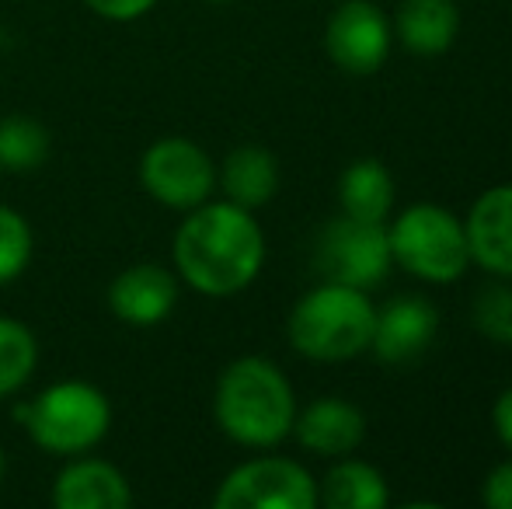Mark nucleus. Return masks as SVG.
<instances>
[{
  "label": "nucleus",
  "instance_id": "f257e3e1",
  "mask_svg": "<svg viewBox=\"0 0 512 509\" xmlns=\"http://www.w3.org/2000/svg\"><path fill=\"white\" fill-rule=\"evenodd\" d=\"M265 262V238L251 210L203 203L175 234V265L192 290L230 297L255 283Z\"/></svg>",
  "mask_w": 512,
  "mask_h": 509
},
{
  "label": "nucleus",
  "instance_id": "f03ea898",
  "mask_svg": "<svg viewBox=\"0 0 512 509\" xmlns=\"http://www.w3.org/2000/svg\"><path fill=\"white\" fill-rule=\"evenodd\" d=\"M216 422L244 447H276L293 433L297 398L286 374L262 356L234 360L216 384Z\"/></svg>",
  "mask_w": 512,
  "mask_h": 509
},
{
  "label": "nucleus",
  "instance_id": "7ed1b4c3",
  "mask_svg": "<svg viewBox=\"0 0 512 509\" xmlns=\"http://www.w3.org/2000/svg\"><path fill=\"white\" fill-rule=\"evenodd\" d=\"M377 307L366 290L345 283H328L310 290L290 314V342L300 356L321 363H342L366 353L373 342Z\"/></svg>",
  "mask_w": 512,
  "mask_h": 509
},
{
  "label": "nucleus",
  "instance_id": "20e7f679",
  "mask_svg": "<svg viewBox=\"0 0 512 509\" xmlns=\"http://www.w3.org/2000/svg\"><path fill=\"white\" fill-rule=\"evenodd\" d=\"M387 245L394 265L425 283H457L471 265L464 220L436 203L408 206L387 227Z\"/></svg>",
  "mask_w": 512,
  "mask_h": 509
},
{
  "label": "nucleus",
  "instance_id": "39448f33",
  "mask_svg": "<svg viewBox=\"0 0 512 509\" xmlns=\"http://www.w3.org/2000/svg\"><path fill=\"white\" fill-rule=\"evenodd\" d=\"M32 440L53 454H81L108 433L112 408L98 387L67 381L42 391L28 408H21Z\"/></svg>",
  "mask_w": 512,
  "mask_h": 509
},
{
  "label": "nucleus",
  "instance_id": "423d86ee",
  "mask_svg": "<svg viewBox=\"0 0 512 509\" xmlns=\"http://www.w3.org/2000/svg\"><path fill=\"white\" fill-rule=\"evenodd\" d=\"M314 265L328 283L370 290L391 272L394 258L387 245V227L373 220L338 217L321 231L314 245Z\"/></svg>",
  "mask_w": 512,
  "mask_h": 509
},
{
  "label": "nucleus",
  "instance_id": "0eeeda50",
  "mask_svg": "<svg viewBox=\"0 0 512 509\" xmlns=\"http://www.w3.org/2000/svg\"><path fill=\"white\" fill-rule=\"evenodd\" d=\"M216 509H314L317 482L286 457H258L234 468L213 496Z\"/></svg>",
  "mask_w": 512,
  "mask_h": 509
},
{
  "label": "nucleus",
  "instance_id": "6e6552de",
  "mask_svg": "<svg viewBox=\"0 0 512 509\" xmlns=\"http://www.w3.org/2000/svg\"><path fill=\"white\" fill-rule=\"evenodd\" d=\"M140 182L161 206L196 210L216 185V168L199 143L185 136H164L143 154Z\"/></svg>",
  "mask_w": 512,
  "mask_h": 509
},
{
  "label": "nucleus",
  "instance_id": "1a4fd4ad",
  "mask_svg": "<svg viewBox=\"0 0 512 509\" xmlns=\"http://www.w3.org/2000/svg\"><path fill=\"white\" fill-rule=\"evenodd\" d=\"M391 21L373 0H345L324 28L328 56L345 74H377L391 53Z\"/></svg>",
  "mask_w": 512,
  "mask_h": 509
},
{
  "label": "nucleus",
  "instance_id": "9d476101",
  "mask_svg": "<svg viewBox=\"0 0 512 509\" xmlns=\"http://www.w3.org/2000/svg\"><path fill=\"white\" fill-rule=\"evenodd\" d=\"M439 328V311L425 297H394L377 311L370 349L384 363H408L422 349H429L432 335Z\"/></svg>",
  "mask_w": 512,
  "mask_h": 509
},
{
  "label": "nucleus",
  "instance_id": "9b49d317",
  "mask_svg": "<svg viewBox=\"0 0 512 509\" xmlns=\"http://www.w3.org/2000/svg\"><path fill=\"white\" fill-rule=\"evenodd\" d=\"M464 231L471 262L499 279H512V185L481 192L467 213Z\"/></svg>",
  "mask_w": 512,
  "mask_h": 509
},
{
  "label": "nucleus",
  "instance_id": "f8f14e48",
  "mask_svg": "<svg viewBox=\"0 0 512 509\" xmlns=\"http://www.w3.org/2000/svg\"><path fill=\"white\" fill-rule=\"evenodd\" d=\"M178 300V283L168 269L161 265H133V269L119 272L108 286V304H112L115 318L126 325H157L171 314Z\"/></svg>",
  "mask_w": 512,
  "mask_h": 509
},
{
  "label": "nucleus",
  "instance_id": "ddd939ff",
  "mask_svg": "<svg viewBox=\"0 0 512 509\" xmlns=\"http://www.w3.org/2000/svg\"><path fill=\"white\" fill-rule=\"evenodd\" d=\"M300 447L317 457H345L363 443L366 419L352 401L342 398H317L293 419Z\"/></svg>",
  "mask_w": 512,
  "mask_h": 509
},
{
  "label": "nucleus",
  "instance_id": "4468645a",
  "mask_svg": "<svg viewBox=\"0 0 512 509\" xmlns=\"http://www.w3.org/2000/svg\"><path fill=\"white\" fill-rule=\"evenodd\" d=\"M53 503L60 509H126L133 503V492L112 464L77 461L56 475Z\"/></svg>",
  "mask_w": 512,
  "mask_h": 509
},
{
  "label": "nucleus",
  "instance_id": "2eb2a0df",
  "mask_svg": "<svg viewBox=\"0 0 512 509\" xmlns=\"http://www.w3.org/2000/svg\"><path fill=\"white\" fill-rule=\"evenodd\" d=\"M460 32V11L453 0H401L394 35L418 56H439Z\"/></svg>",
  "mask_w": 512,
  "mask_h": 509
},
{
  "label": "nucleus",
  "instance_id": "dca6fc26",
  "mask_svg": "<svg viewBox=\"0 0 512 509\" xmlns=\"http://www.w3.org/2000/svg\"><path fill=\"white\" fill-rule=\"evenodd\" d=\"M220 185L227 199L241 210H258L265 206L279 189V164L265 147L244 143V147L230 150L220 171Z\"/></svg>",
  "mask_w": 512,
  "mask_h": 509
},
{
  "label": "nucleus",
  "instance_id": "f3484780",
  "mask_svg": "<svg viewBox=\"0 0 512 509\" xmlns=\"http://www.w3.org/2000/svg\"><path fill=\"white\" fill-rule=\"evenodd\" d=\"M338 203L345 217L384 224L394 210V178L380 161H356L342 171L338 182Z\"/></svg>",
  "mask_w": 512,
  "mask_h": 509
},
{
  "label": "nucleus",
  "instance_id": "a211bd4d",
  "mask_svg": "<svg viewBox=\"0 0 512 509\" xmlns=\"http://www.w3.org/2000/svg\"><path fill=\"white\" fill-rule=\"evenodd\" d=\"M317 503L331 509H384L391 503V492H387V478L373 464L345 457L324 475Z\"/></svg>",
  "mask_w": 512,
  "mask_h": 509
},
{
  "label": "nucleus",
  "instance_id": "6ab92c4d",
  "mask_svg": "<svg viewBox=\"0 0 512 509\" xmlns=\"http://www.w3.org/2000/svg\"><path fill=\"white\" fill-rule=\"evenodd\" d=\"M49 154V133L32 116H0V168H39Z\"/></svg>",
  "mask_w": 512,
  "mask_h": 509
},
{
  "label": "nucleus",
  "instance_id": "aec40b11",
  "mask_svg": "<svg viewBox=\"0 0 512 509\" xmlns=\"http://www.w3.org/2000/svg\"><path fill=\"white\" fill-rule=\"evenodd\" d=\"M35 360H39L35 335L21 321L0 318V398L14 394L32 377Z\"/></svg>",
  "mask_w": 512,
  "mask_h": 509
},
{
  "label": "nucleus",
  "instance_id": "412c9836",
  "mask_svg": "<svg viewBox=\"0 0 512 509\" xmlns=\"http://www.w3.org/2000/svg\"><path fill=\"white\" fill-rule=\"evenodd\" d=\"M474 325L495 346H512V286L502 283H488L478 290L474 297Z\"/></svg>",
  "mask_w": 512,
  "mask_h": 509
},
{
  "label": "nucleus",
  "instance_id": "4be33fe9",
  "mask_svg": "<svg viewBox=\"0 0 512 509\" xmlns=\"http://www.w3.org/2000/svg\"><path fill=\"white\" fill-rule=\"evenodd\" d=\"M28 258H32V231H28L25 217L0 206V283L21 276Z\"/></svg>",
  "mask_w": 512,
  "mask_h": 509
},
{
  "label": "nucleus",
  "instance_id": "5701e85b",
  "mask_svg": "<svg viewBox=\"0 0 512 509\" xmlns=\"http://www.w3.org/2000/svg\"><path fill=\"white\" fill-rule=\"evenodd\" d=\"M481 503L488 509H512V461L488 471L485 485H481Z\"/></svg>",
  "mask_w": 512,
  "mask_h": 509
},
{
  "label": "nucleus",
  "instance_id": "b1692460",
  "mask_svg": "<svg viewBox=\"0 0 512 509\" xmlns=\"http://www.w3.org/2000/svg\"><path fill=\"white\" fill-rule=\"evenodd\" d=\"M84 4L108 21H133L140 14H147L157 0H84Z\"/></svg>",
  "mask_w": 512,
  "mask_h": 509
},
{
  "label": "nucleus",
  "instance_id": "393cba45",
  "mask_svg": "<svg viewBox=\"0 0 512 509\" xmlns=\"http://www.w3.org/2000/svg\"><path fill=\"white\" fill-rule=\"evenodd\" d=\"M492 422H495V433H499V440L512 450V384L499 394V398H495Z\"/></svg>",
  "mask_w": 512,
  "mask_h": 509
},
{
  "label": "nucleus",
  "instance_id": "a878e982",
  "mask_svg": "<svg viewBox=\"0 0 512 509\" xmlns=\"http://www.w3.org/2000/svg\"><path fill=\"white\" fill-rule=\"evenodd\" d=\"M0 478H4V454H0Z\"/></svg>",
  "mask_w": 512,
  "mask_h": 509
}]
</instances>
